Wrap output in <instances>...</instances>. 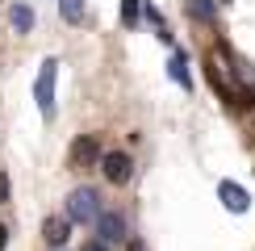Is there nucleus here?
<instances>
[{
	"mask_svg": "<svg viewBox=\"0 0 255 251\" xmlns=\"http://www.w3.org/2000/svg\"><path fill=\"white\" fill-rule=\"evenodd\" d=\"M67 159H71V167H92V163H101V142H97V134H80V138L71 142Z\"/></svg>",
	"mask_w": 255,
	"mask_h": 251,
	"instance_id": "nucleus-5",
	"label": "nucleus"
},
{
	"mask_svg": "<svg viewBox=\"0 0 255 251\" xmlns=\"http://www.w3.org/2000/svg\"><path fill=\"white\" fill-rule=\"evenodd\" d=\"M188 13L197 21H205V25H214L218 21V0H188Z\"/></svg>",
	"mask_w": 255,
	"mask_h": 251,
	"instance_id": "nucleus-9",
	"label": "nucleus"
},
{
	"mask_svg": "<svg viewBox=\"0 0 255 251\" xmlns=\"http://www.w3.org/2000/svg\"><path fill=\"white\" fill-rule=\"evenodd\" d=\"M92 226H97L101 243H122V239H126V214H122V209H101Z\"/></svg>",
	"mask_w": 255,
	"mask_h": 251,
	"instance_id": "nucleus-4",
	"label": "nucleus"
},
{
	"mask_svg": "<svg viewBox=\"0 0 255 251\" xmlns=\"http://www.w3.org/2000/svg\"><path fill=\"white\" fill-rule=\"evenodd\" d=\"M55 76H59V63L55 59H42L38 80H34V101H38L42 118H55Z\"/></svg>",
	"mask_w": 255,
	"mask_h": 251,
	"instance_id": "nucleus-2",
	"label": "nucleus"
},
{
	"mask_svg": "<svg viewBox=\"0 0 255 251\" xmlns=\"http://www.w3.org/2000/svg\"><path fill=\"white\" fill-rule=\"evenodd\" d=\"M138 13H142V4H138V0H122V21H126V25H138Z\"/></svg>",
	"mask_w": 255,
	"mask_h": 251,
	"instance_id": "nucleus-12",
	"label": "nucleus"
},
{
	"mask_svg": "<svg viewBox=\"0 0 255 251\" xmlns=\"http://www.w3.org/2000/svg\"><path fill=\"white\" fill-rule=\"evenodd\" d=\"M101 172H105V180H109V184H130L134 159H130L126 151H105V155H101Z\"/></svg>",
	"mask_w": 255,
	"mask_h": 251,
	"instance_id": "nucleus-3",
	"label": "nucleus"
},
{
	"mask_svg": "<svg viewBox=\"0 0 255 251\" xmlns=\"http://www.w3.org/2000/svg\"><path fill=\"white\" fill-rule=\"evenodd\" d=\"M0 201H8V176H4V167H0Z\"/></svg>",
	"mask_w": 255,
	"mask_h": 251,
	"instance_id": "nucleus-14",
	"label": "nucleus"
},
{
	"mask_svg": "<svg viewBox=\"0 0 255 251\" xmlns=\"http://www.w3.org/2000/svg\"><path fill=\"white\" fill-rule=\"evenodd\" d=\"M80 251H109V243H101V239H92V243H84Z\"/></svg>",
	"mask_w": 255,
	"mask_h": 251,
	"instance_id": "nucleus-13",
	"label": "nucleus"
},
{
	"mask_svg": "<svg viewBox=\"0 0 255 251\" xmlns=\"http://www.w3.org/2000/svg\"><path fill=\"white\" fill-rule=\"evenodd\" d=\"M42 239H46V243L59 251V247L71 239V218H67V214H63V218H59V214H55V218H46V222H42Z\"/></svg>",
	"mask_w": 255,
	"mask_h": 251,
	"instance_id": "nucleus-6",
	"label": "nucleus"
},
{
	"mask_svg": "<svg viewBox=\"0 0 255 251\" xmlns=\"http://www.w3.org/2000/svg\"><path fill=\"white\" fill-rule=\"evenodd\" d=\"M8 21H13V29H17V34H29V29H34V8H29L25 0H21V4H13V8H8Z\"/></svg>",
	"mask_w": 255,
	"mask_h": 251,
	"instance_id": "nucleus-8",
	"label": "nucleus"
},
{
	"mask_svg": "<svg viewBox=\"0 0 255 251\" xmlns=\"http://www.w3.org/2000/svg\"><path fill=\"white\" fill-rule=\"evenodd\" d=\"M126 251H146L142 243H138V239H130V247H126Z\"/></svg>",
	"mask_w": 255,
	"mask_h": 251,
	"instance_id": "nucleus-16",
	"label": "nucleus"
},
{
	"mask_svg": "<svg viewBox=\"0 0 255 251\" xmlns=\"http://www.w3.org/2000/svg\"><path fill=\"white\" fill-rule=\"evenodd\" d=\"M4 247H8V226L0 222V251H4Z\"/></svg>",
	"mask_w": 255,
	"mask_h": 251,
	"instance_id": "nucleus-15",
	"label": "nucleus"
},
{
	"mask_svg": "<svg viewBox=\"0 0 255 251\" xmlns=\"http://www.w3.org/2000/svg\"><path fill=\"white\" fill-rule=\"evenodd\" d=\"M218 197L226 201V209H230V214H243V209L251 205L247 188H243V184H235V180H218Z\"/></svg>",
	"mask_w": 255,
	"mask_h": 251,
	"instance_id": "nucleus-7",
	"label": "nucleus"
},
{
	"mask_svg": "<svg viewBox=\"0 0 255 251\" xmlns=\"http://www.w3.org/2000/svg\"><path fill=\"white\" fill-rule=\"evenodd\" d=\"M59 17L67 25H80L84 21V0H59Z\"/></svg>",
	"mask_w": 255,
	"mask_h": 251,
	"instance_id": "nucleus-11",
	"label": "nucleus"
},
{
	"mask_svg": "<svg viewBox=\"0 0 255 251\" xmlns=\"http://www.w3.org/2000/svg\"><path fill=\"white\" fill-rule=\"evenodd\" d=\"M59 251H63V247H59Z\"/></svg>",
	"mask_w": 255,
	"mask_h": 251,
	"instance_id": "nucleus-17",
	"label": "nucleus"
},
{
	"mask_svg": "<svg viewBox=\"0 0 255 251\" xmlns=\"http://www.w3.org/2000/svg\"><path fill=\"white\" fill-rule=\"evenodd\" d=\"M167 76H172L176 84H184V88H193V80H188V55H172V63H167Z\"/></svg>",
	"mask_w": 255,
	"mask_h": 251,
	"instance_id": "nucleus-10",
	"label": "nucleus"
},
{
	"mask_svg": "<svg viewBox=\"0 0 255 251\" xmlns=\"http://www.w3.org/2000/svg\"><path fill=\"white\" fill-rule=\"evenodd\" d=\"M97 214H101V193H97V188L80 184V188L67 193V218H71V226H92Z\"/></svg>",
	"mask_w": 255,
	"mask_h": 251,
	"instance_id": "nucleus-1",
	"label": "nucleus"
}]
</instances>
